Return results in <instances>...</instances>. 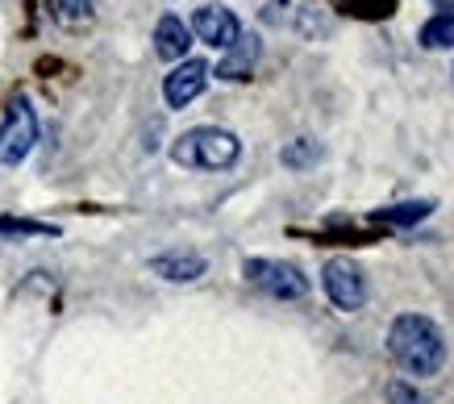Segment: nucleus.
Listing matches in <instances>:
<instances>
[{"instance_id": "f257e3e1", "label": "nucleus", "mask_w": 454, "mask_h": 404, "mask_svg": "<svg viewBox=\"0 0 454 404\" xmlns=\"http://www.w3.org/2000/svg\"><path fill=\"white\" fill-rule=\"evenodd\" d=\"M387 354L404 376L429 379L446 362V338H442L438 321L421 317V313H400L387 330Z\"/></svg>"}, {"instance_id": "f03ea898", "label": "nucleus", "mask_w": 454, "mask_h": 404, "mask_svg": "<svg viewBox=\"0 0 454 404\" xmlns=\"http://www.w3.org/2000/svg\"><path fill=\"white\" fill-rule=\"evenodd\" d=\"M238 159H242V142H238V134L221 126L184 129L171 142V163L184 171H230Z\"/></svg>"}, {"instance_id": "7ed1b4c3", "label": "nucleus", "mask_w": 454, "mask_h": 404, "mask_svg": "<svg viewBox=\"0 0 454 404\" xmlns=\"http://www.w3.org/2000/svg\"><path fill=\"white\" fill-rule=\"evenodd\" d=\"M38 146V113L29 105V97L17 92L4 109V121H0V163L4 167H17L26 163L29 151Z\"/></svg>"}, {"instance_id": "20e7f679", "label": "nucleus", "mask_w": 454, "mask_h": 404, "mask_svg": "<svg viewBox=\"0 0 454 404\" xmlns=\"http://www.w3.org/2000/svg\"><path fill=\"white\" fill-rule=\"evenodd\" d=\"M242 279L250 288H259L262 296H271V300H301V296H309V276L296 263H284V259H247Z\"/></svg>"}, {"instance_id": "39448f33", "label": "nucleus", "mask_w": 454, "mask_h": 404, "mask_svg": "<svg viewBox=\"0 0 454 404\" xmlns=\"http://www.w3.org/2000/svg\"><path fill=\"white\" fill-rule=\"evenodd\" d=\"M321 288L330 296V305L338 313H358L367 305V279L350 259H330L321 267Z\"/></svg>"}, {"instance_id": "423d86ee", "label": "nucleus", "mask_w": 454, "mask_h": 404, "mask_svg": "<svg viewBox=\"0 0 454 404\" xmlns=\"http://www.w3.org/2000/svg\"><path fill=\"white\" fill-rule=\"evenodd\" d=\"M208 75H213V67H208L205 58H184V63H176L171 75L163 80L167 109H188V105L208 88Z\"/></svg>"}, {"instance_id": "0eeeda50", "label": "nucleus", "mask_w": 454, "mask_h": 404, "mask_svg": "<svg viewBox=\"0 0 454 404\" xmlns=\"http://www.w3.org/2000/svg\"><path fill=\"white\" fill-rule=\"evenodd\" d=\"M188 29H192L205 46H213V50H230V46L238 43V34H242V21H238L225 4H200L192 13V26Z\"/></svg>"}, {"instance_id": "6e6552de", "label": "nucleus", "mask_w": 454, "mask_h": 404, "mask_svg": "<svg viewBox=\"0 0 454 404\" xmlns=\"http://www.w3.org/2000/svg\"><path fill=\"white\" fill-rule=\"evenodd\" d=\"M151 271L159 279H167V284H192V279H200L208 271V259L196 251H163L151 259Z\"/></svg>"}, {"instance_id": "1a4fd4ad", "label": "nucleus", "mask_w": 454, "mask_h": 404, "mask_svg": "<svg viewBox=\"0 0 454 404\" xmlns=\"http://www.w3.org/2000/svg\"><path fill=\"white\" fill-rule=\"evenodd\" d=\"M188 50H192V29H188V21L176 13L159 17V26H154V55L167 58V63H184Z\"/></svg>"}, {"instance_id": "9d476101", "label": "nucleus", "mask_w": 454, "mask_h": 404, "mask_svg": "<svg viewBox=\"0 0 454 404\" xmlns=\"http://www.w3.org/2000/svg\"><path fill=\"white\" fill-rule=\"evenodd\" d=\"M259 38L254 34H238V43L225 50V58L217 63V80H250V71H254V63H259Z\"/></svg>"}, {"instance_id": "9b49d317", "label": "nucleus", "mask_w": 454, "mask_h": 404, "mask_svg": "<svg viewBox=\"0 0 454 404\" xmlns=\"http://www.w3.org/2000/svg\"><path fill=\"white\" fill-rule=\"evenodd\" d=\"M321 142L317 138H292L284 151H279V163L284 167H292V171H309V167H317L321 163Z\"/></svg>"}, {"instance_id": "f8f14e48", "label": "nucleus", "mask_w": 454, "mask_h": 404, "mask_svg": "<svg viewBox=\"0 0 454 404\" xmlns=\"http://www.w3.org/2000/svg\"><path fill=\"white\" fill-rule=\"evenodd\" d=\"M429 213H434V200H404V205H392V209H375L372 217L384 225H417L426 221Z\"/></svg>"}, {"instance_id": "ddd939ff", "label": "nucleus", "mask_w": 454, "mask_h": 404, "mask_svg": "<svg viewBox=\"0 0 454 404\" xmlns=\"http://www.w3.org/2000/svg\"><path fill=\"white\" fill-rule=\"evenodd\" d=\"M51 17H55L63 29L92 26V0H51Z\"/></svg>"}, {"instance_id": "4468645a", "label": "nucleus", "mask_w": 454, "mask_h": 404, "mask_svg": "<svg viewBox=\"0 0 454 404\" xmlns=\"http://www.w3.org/2000/svg\"><path fill=\"white\" fill-rule=\"evenodd\" d=\"M421 46L426 50H446L454 46V13H438L421 26Z\"/></svg>"}, {"instance_id": "2eb2a0df", "label": "nucleus", "mask_w": 454, "mask_h": 404, "mask_svg": "<svg viewBox=\"0 0 454 404\" xmlns=\"http://www.w3.org/2000/svg\"><path fill=\"white\" fill-rule=\"evenodd\" d=\"M0 237H59V225L29 221V217H0Z\"/></svg>"}, {"instance_id": "dca6fc26", "label": "nucleus", "mask_w": 454, "mask_h": 404, "mask_svg": "<svg viewBox=\"0 0 454 404\" xmlns=\"http://www.w3.org/2000/svg\"><path fill=\"white\" fill-rule=\"evenodd\" d=\"M387 404H429V400L417 392V384H409V379H392V384H387Z\"/></svg>"}]
</instances>
